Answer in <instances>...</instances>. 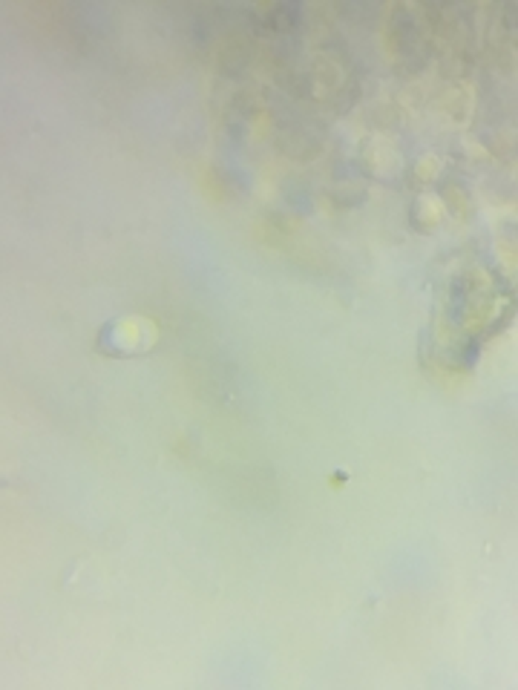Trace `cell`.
Returning <instances> with one entry per match:
<instances>
[{
    "mask_svg": "<svg viewBox=\"0 0 518 690\" xmlns=\"http://www.w3.org/2000/svg\"><path fill=\"white\" fill-rule=\"evenodd\" d=\"M443 202L450 204V210L455 213L458 219H466V216H469V207H473V202H469V196L464 193V190H458V187H446V193H443Z\"/></svg>",
    "mask_w": 518,
    "mask_h": 690,
    "instance_id": "1",
    "label": "cell"
}]
</instances>
